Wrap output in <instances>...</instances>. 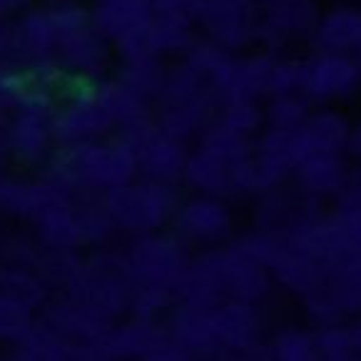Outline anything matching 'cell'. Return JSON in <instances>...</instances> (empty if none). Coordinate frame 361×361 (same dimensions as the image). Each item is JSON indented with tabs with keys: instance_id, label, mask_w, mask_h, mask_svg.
<instances>
[{
	"instance_id": "cell-1",
	"label": "cell",
	"mask_w": 361,
	"mask_h": 361,
	"mask_svg": "<svg viewBox=\"0 0 361 361\" xmlns=\"http://www.w3.org/2000/svg\"><path fill=\"white\" fill-rule=\"evenodd\" d=\"M137 172V152L130 140L120 142H87L68 145L63 157L55 159V182L60 187L105 190L133 180Z\"/></svg>"
},
{
	"instance_id": "cell-2",
	"label": "cell",
	"mask_w": 361,
	"mask_h": 361,
	"mask_svg": "<svg viewBox=\"0 0 361 361\" xmlns=\"http://www.w3.org/2000/svg\"><path fill=\"white\" fill-rule=\"evenodd\" d=\"M48 13L55 30L53 60L60 65V70L78 80H92L105 73L110 63L107 37L97 30L90 13L68 3Z\"/></svg>"
},
{
	"instance_id": "cell-3",
	"label": "cell",
	"mask_w": 361,
	"mask_h": 361,
	"mask_svg": "<svg viewBox=\"0 0 361 361\" xmlns=\"http://www.w3.org/2000/svg\"><path fill=\"white\" fill-rule=\"evenodd\" d=\"M32 82V80H30ZM13 117L6 128V147L16 152L23 162H37L53 142V115L55 102L50 90L32 82L20 102L13 107Z\"/></svg>"
},
{
	"instance_id": "cell-4",
	"label": "cell",
	"mask_w": 361,
	"mask_h": 361,
	"mask_svg": "<svg viewBox=\"0 0 361 361\" xmlns=\"http://www.w3.org/2000/svg\"><path fill=\"white\" fill-rule=\"evenodd\" d=\"M170 190L159 180L123 182L105 197V207L112 224L130 232H152L170 214Z\"/></svg>"
},
{
	"instance_id": "cell-5",
	"label": "cell",
	"mask_w": 361,
	"mask_h": 361,
	"mask_svg": "<svg viewBox=\"0 0 361 361\" xmlns=\"http://www.w3.org/2000/svg\"><path fill=\"white\" fill-rule=\"evenodd\" d=\"M152 18V0H97V30L123 50L128 60L152 55L145 40V27Z\"/></svg>"
},
{
	"instance_id": "cell-6",
	"label": "cell",
	"mask_w": 361,
	"mask_h": 361,
	"mask_svg": "<svg viewBox=\"0 0 361 361\" xmlns=\"http://www.w3.org/2000/svg\"><path fill=\"white\" fill-rule=\"evenodd\" d=\"M110 128L112 120L102 107L97 87L90 80H80V85L68 97V102L58 107L53 115V140L63 145L100 140Z\"/></svg>"
},
{
	"instance_id": "cell-7",
	"label": "cell",
	"mask_w": 361,
	"mask_h": 361,
	"mask_svg": "<svg viewBox=\"0 0 361 361\" xmlns=\"http://www.w3.org/2000/svg\"><path fill=\"white\" fill-rule=\"evenodd\" d=\"M70 287H73L70 302L80 304L102 319H110L128 304V287L117 276V271L110 269H100V267L87 271L78 269L70 276Z\"/></svg>"
},
{
	"instance_id": "cell-8",
	"label": "cell",
	"mask_w": 361,
	"mask_h": 361,
	"mask_svg": "<svg viewBox=\"0 0 361 361\" xmlns=\"http://www.w3.org/2000/svg\"><path fill=\"white\" fill-rule=\"evenodd\" d=\"M180 271V250L165 239L145 237L130 252V274L145 287H165Z\"/></svg>"
},
{
	"instance_id": "cell-9",
	"label": "cell",
	"mask_w": 361,
	"mask_h": 361,
	"mask_svg": "<svg viewBox=\"0 0 361 361\" xmlns=\"http://www.w3.org/2000/svg\"><path fill=\"white\" fill-rule=\"evenodd\" d=\"M65 200L58 182H16L0 180V209L11 217L35 219L50 204Z\"/></svg>"
},
{
	"instance_id": "cell-10",
	"label": "cell",
	"mask_w": 361,
	"mask_h": 361,
	"mask_svg": "<svg viewBox=\"0 0 361 361\" xmlns=\"http://www.w3.org/2000/svg\"><path fill=\"white\" fill-rule=\"evenodd\" d=\"M35 227L40 239L53 252H70L85 239L78 212L68 200H60V202L50 204L48 209H43L35 217Z\"/></svg>"
},
{
	"instance_id": "cell-11",
	"label": "cell",
	"mask_w": 361,
	"mask_h": 361,
	"mask_svg": "<svg viewBox=\"0 0 361 361\" xmlns=\"http://www.w3.org/2000/svg\"><path fill=\"white\" fill-rule=\"evenodd\" d=\"M135 145L137 152V170L149 180H170L182 167V149L170 135H140Z\"/></svg>"
},
{
	"instance_id": "cell-12",
	"label": "cell",
	"mask_w": 361,
	"mask_h": 361,
	"mask_svg": "<svg viewBox=\"0 0 361 361\" xmlns=\"http://www.w3.org/2000/svg\"><path fill=\"white\" fill-rule=\"evenodd\" d=\"M97 87V97H100L102 107L105 112L110 115L112 120V128L120 125L125 130H137L140 135L145 133L142 128V120H145V107H142V95L137 90L128 85V82H102V85H95Z\"/></svg>"
},
{
	"instance_id": "cell-13",
	"label": "cell",
	"mask_w": 361,
	"mask_h": 361,
	"mask_svg": "<svg viewBox=\"0 0 361 361\" xmlns=\"http://www.w3.org/2000/svg\"><path fill=\"white\" fill-rule=\"evenodd\" d=\"M13 43L32 60H53V45H55V30L50 23V13H27L20 20V25L16 27V37Z\"/></svg>"
},
{
	"instance_id": "cell-14",
	"label": "cell",
	"mask_w": 361,
	"mask_h": 361,
	"mask_svg": "<svg viewBox=\"0 0 361 361\" xmlns=\"http://www.w3.org/2000/svg\"><path fill=\"white\" fill-rule=\"evenodd\" d=\"M18 344V354L23 359H40V361H55L75 356V349L58 329L45 322V324H32V329L23 336Z\"/></svg>"
},
{
	"instance_id": "cell-15",
	"label": "cell",
	"mask_w": 361,
	"mask_h": 361,
	"mask_svg": "<svg viewBox=\"0 0 361 361\" xmlns=\"http://www.w3.org/2000/svg\"><path fill=\"white\" fill-rule=\"evenodd\" d=\"M229 217L227 209L219 202L212 200H197L190 202L180 214V227L185 232H190L192 237H222V232L227 229Z\"/></svg>"
},
{
	"instance_id": "cell-16",
	"label": "cell",
	"mask_w": 361,
	"mask_h": 361,
	"mask_svg": "<svg viewBox=\"0 0 361 361\" xmlns=\"http://www.w3.org/2000/svg\"><path fill=\"white\" fill-rule=\"evenodd\" d=\"M0 292L20 299L23 304L32 309L40 307L48 297L43 276L30 269H23V267H8V269L0 271Z\"/></svg>"
},
{
	"instance_id": "cell-17",
	"label": "cell",
	"mask_w": 361,
	"mask_h": 361,
	"mask_svg": "<svg viewBox=\"0 0 361 361\" xmlns=\"http://www.w3.org/2000/svg\"><path fill=\"white\" fill-rule=\"evenodd\" d=\"M35 324L32 307L0 292V341H20Z\"/></svg>"
},
{
	"instance_id": "cell-18",
	"label": "cell",
	"mask_w": 361,
	"mask_h": 361,
	"mask_svg": "<svg viewBox=\"0 0 361 361\" xmlns=\"http://www.w3.org/2000/svg\"><path fill=\"white\" fill-rule=\"evenodd\" d=\"M30 78L18 70L0 68V112H11L30 90Z\"/></svg>"
},
{
	"instance_id": "cell-19",
	"label": "cell",
	"mask_w": 361,
	"mask_h": 361,
	"mask_svg": "<svg viewBox=\"0 0 361 361\" xmlns=\"http://www.w3.org/2000/svg\"><path fill=\"white\" fill-rule=\"evenodd\" d=\"M276 354L282 359H304V356H309V341L297 331H289L276 344Z\"/></svg>"
},
{
	"instance_id": "cell-20",
	"label": "cell",
	"mask_w": 361,
	"mask_h": 361,
	"mask_svg": "<svg viewBox=\"0 0 361 361\" xmlns=\"http://www.w3.org/2000/svg\"><path fill=\"white\" fill-rule=\"evenodd\" d=\"M32 0H0V18L6 16H18V13L27 11Z\"/></svg>"
},
{
	"instance_id": "cell-21",
	"label": "cell",
	"mask_w": 361,
	"mask_h": 361,
	"mask_svg": "<svg viewBox=\"0 0 361 361\" xmlns=\"http://www.w3.org/2000/svg\"><path fill=\"white\" fill-rule=\"evenodd\" d=\"M13 45V37L8 35L6 30H3V27H0V53H6L8 48H11Z\"/></svg>"
},
{
	"instance_id": "cell-22",
	"label": "cell",
	"mask_w": 361,
	"mask_h": 361,
	"mask_svg": "<svg viewBox=\"0 0 361 361\" xmlns=\"http://www.w3.org/2000/svg\"><path fill=\"white\" fill-rule=\"evenodd\" d=\"M3 147H6V137L0 140V154H3Z\"/></svg>"
}]
</instances>
